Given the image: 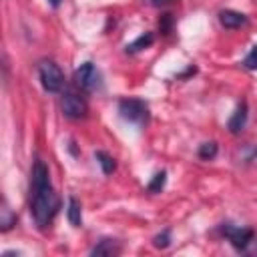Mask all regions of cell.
Returning a JSON list of instances; mask_svg holds the SVG:
<instances>
[{
	"label": "cell",
	"mask_w": 257,
	"mask_h": 257,
	"mask_svg": "<svg viewBox=\"0 0 257 257\" xmlns=\"http://www.w3.org/2000/svg\"><path fill=\"white\" fill-rule=\"evenodd\" d=\"M153 40H155L153 32H145V34H141V36H139L135 42L126 44V52H131V54H135V52H141V50L149 48V46L153 44Z\"/></svg>",
	"instance_id": "cell-11"
},
{
	"label": "cell",
	"mask_w": 257,
	"mask_h": 257,
	"mask_svg": "<svg viewBox=\"0 0 257 257\" xmlns=\"http://www.w3.org/2000/svg\"><path fill=\"white\" fill-rule=\"evenodd\" d=\"M171 26H173V16L171 14H163L161 20H159V28L163 34H169L171 32Z\"/></svg>",
	"instance_id": "cell-18"
},
{
	"label": "cell",
	"mask_w": 257,
	"mask_h": 257,
	"mask_svg": "<svg viewBox=\"0 0 257 257\" xmlns=\"http://www.w3.org/2000/svg\"><path fill=\"white\" fill-rule=\"evenodd\" d=\"M94 159H96V163L100 165V169H102L104 175H112V173H114L116 163H114V159H112L106 151H96V153H94Z\"/></svg>",
	"instance_id": "cell-12"
},
{
	"label": "cell",
	"mask_w": 257,
	"mask_h": 257,
	"mask_svg": "<svg viewBox=\"0 0 257 257\" xmlns=\"http://www.w3.org/2000/svg\"><path fill=\"white\" fill-rule=\"evenodd\" d=\"M66 219L72 227H82V207H80V201L76 197H68Z\"/></svg>",
	"instance_id": "cell-10"
},
{
	"label": "cell",
	"mask_w": 257,
	"mask_h": 257,
	"mask_svg": "<svg viewBox=\"0 0 257 257\" xmlns=\"http://www.w3.org/2000/svg\"><path fill=\"white\" fill-rule=\"evenodd\" d=\"M14 223H16V215L10 211V207L4 203V207H2V221H0V225H2V231H10L12 227H14Z\"/></svg>",
	"instance_id": "cell-15"
},
{
	"label": "cell",
	"mask_w": 257,
	"mask_h": 257,
	"mask_svg": "<svg viewBox=\"0 0 257 257\" xmlns=\"http://www.w3.org/2000/svg\"><path fill=\"white\" fill-rule=\"evenodd\" d=\"M165 183H167V171H159V173H155L153 175V179L149 181V185H147V191L149 193H161L163 189H165Z\"/></svg>",
	"instance_id": "cell-14"
},
{
	"label": "cell",
	"mask_w": 257,
	"mask_h": 257,
	"mask_svg": "<svg viewBox=\"0 0 257 257\" xmlns=\"http://www.w3.org/2000/svg\"><path fill=\"white\" fill-rule=\"evenodd\" d=\"M219 22L223 28H229V30H235V28H241L247 24V16L243 12H237V10H221L219 12Z\"/></svg>",
	"instance_id": "cell-8"
},
{
	"label": "cell",
	"mask_w": 257,
	"mask_h": 257,
	"mask_svg": "<svg viewBox=\"0 0 257 257\" xmlns=\"http://www.w3.org/2000/svg\"><path fill=\"white\" fill-rule=\"evenodd\" d=\"M60 108H62V114L70 120H80L86 116L88 112V104L84 100V96H80L78 92L74 90H66L60 98Z\"/></svg>",
	"instance_id": "cell-5"
},
{
	"label": "cell",
	"mask_w": 257,
	"mask_h": 257,
	"mask_svg": "<svg viewBox=\"0 0 257 257\" xmlns=\"http://www.w3.org/2000/svg\"><path fill=\"white\" fill-rule=\"evenodd\" d=\"M36 72H38V80H40V84L46 92H60L62 90L64 74H62L60 66L54 60H50V58L40 60L38 66H36Z\"/></svg>",
	"instance_id": "cell-4"
},
{
	"label": "cell",
	"mask_w": 257,
	"mask_h": 257,
	"mask_svg": "<svg viewBox=\"0 0 257 257\" xmlns=\"http://www.w3.org/2000/svg\"><path fill=\"white\" fill-rule=\"evenodd\" d=\"M120 251H122L120 241H116V239H100V241L90 249V255H104V257H112V255H118Z\"/></svg>",
	"instance_id": "cell-9"
},
{
	"label": "cell",
	"mask_w": 257,
	"mask_h": 257,
	"mask_svg": "<svg viewBox=\"0 0 257 257\" xmlns=\"http://www.w3.org/2000/svg\"><path fill=\"white\" fill-rule=\"evenodd\" d=\"M118 114L131 124L145 126L149 122V104L143 98L137 96H126L118 100Z\"/></svg>",
	"instance_id": "cell-3"
},
{
	"label": "cell",
	"mask_w": 257,
	"mask_h": 257,
	"mask_svg": "<svg viewBox=\"0 0 257 257\" xmlns=\"http://www.w3.org/2000/svg\"><path fill=\"white\" fill-rule=\"evenodd\" d=\"M48 4H50L52 8H58V6L62 4V0H48Z\"/></svg>",
	"instance_id": "cell-20"
},
{
	"label": "cell",
	"mask_w": 257,
	"mask_h": 257,
	"mask_svg": "<svg viewBox=\"0 0 257 257\" xmlns=\"http://www.w3.org/2000/svg\"><path fill=\"white\" fill-rule=\"evenodd\" d=\"M153 245H155L157 249H167V247L171 245V229H163L159 235H155Z\"/></svg>",
	"instance_id": "cell-16"
},
{
	"label": "cell",
	"mask_w": 257,
	"mask_h": 257,
	"mask_svg": "<svg viewBox=\"0 0 257 257\" xmlns=\"http://www.w3.org/2000/svg\"><path fill=\"white\" fill-rule=\"evenodd\" d=\"M219 233L241 253H247L251 249V245H255V241H257L253 229L241 227V225H233V223H221L219 225Z\"/></svg>",
	"instance_id": "cell-2"
},
{
	"label": "cell",
	"mask_w": 257,
	"mask_h": 257,
	"mask_svg": "<svg viewBox=\"0 0 257 257\" xmlns=\"http://www.w3.org/2000/svg\"><path fill=\"white\" fill-rule=\"evenodd\" d=\"M100 84V72L92 62H84L74 70V86L82 92H92Z\"/></svg>",
	"instance_id": "cell-6"
},
{
	"label": "cell",
	"mask_w": 257,
	"mask_h": 257,
	"mask_svg": "<svg viewBox=\"0 0 257 257\" xmlns=\"http://www.w3.org/2000/svg\"><path fill=\"white\" fill-rule=\"evenodd\" d=\"M217 153H219V147H217L215 141H207V143H203V145L199 147V151H197L199 159H203V161H213V159L217 157Z\"/></svg>",
	"instance_id": "cell-13"
},
{
	"label": "cell",
	"mask_w": 257,
	"mask_h": 257,
	"mask_svg": "<svg viewBox=\"0 0 257 257\" xmlns=\"http://www.w3.org/2000/svg\"><path fill=\"white\" fill-rule=\"evenodd\" d=\"M247 118H249V108H247V102L243 100V102H239V104H237L235 112L231 114V118H229V122H227V128H229V133H233V135H239V133L245 128V124H247Z\"/></svg>",
	"instance_id": "cell-7"
},
{
	"label": "cell",
	"mask_w": 257,
	"mask_h": 257,
	"mask_svg": "<svg viewBox=\"0 0 257 257\" xmlns=\"http://www.w3.org/2000/svg\"><path fill=\"white\" fill-rule=\"evenodd\" d=\"M147 2H149L151 6H157V8H159V6H167V4H171V2H175V0H147Z\"/></svg>",
	"instance_id": "cell-19"
},
{
	"label": "cell",
	"mask_w": 257,
	"mask_h": 257,
	"mask_svg": "<svg viewBox=\"0 0 257 257\" xmlns=\"http://www.w3.org/2000/svg\"><path fill=\"white\" fill-rule=\"evenodd\" d=\"M243 66L249 68V70H257V46H253V48L249 50V54H247L245 60H243Z\"/></svg>",
	"instance_id": "cell-17"
},
{
	"label": "cell",
	"mask_w": 257,
	"mask_h": 257,
	"mask_svg": "<svg viewBox=\"0 0 257 257\" xmlns=\"http://www.w3.org/2000/svg\"><path fill=\"white\" fill-rule=\"evenodd\" d=\"M60 209V199L50 183L44 161L36 159L30 171V213L38 229H46Z\"/></svg>",
	"instance_id": "cell-1"
}]
</instances>
